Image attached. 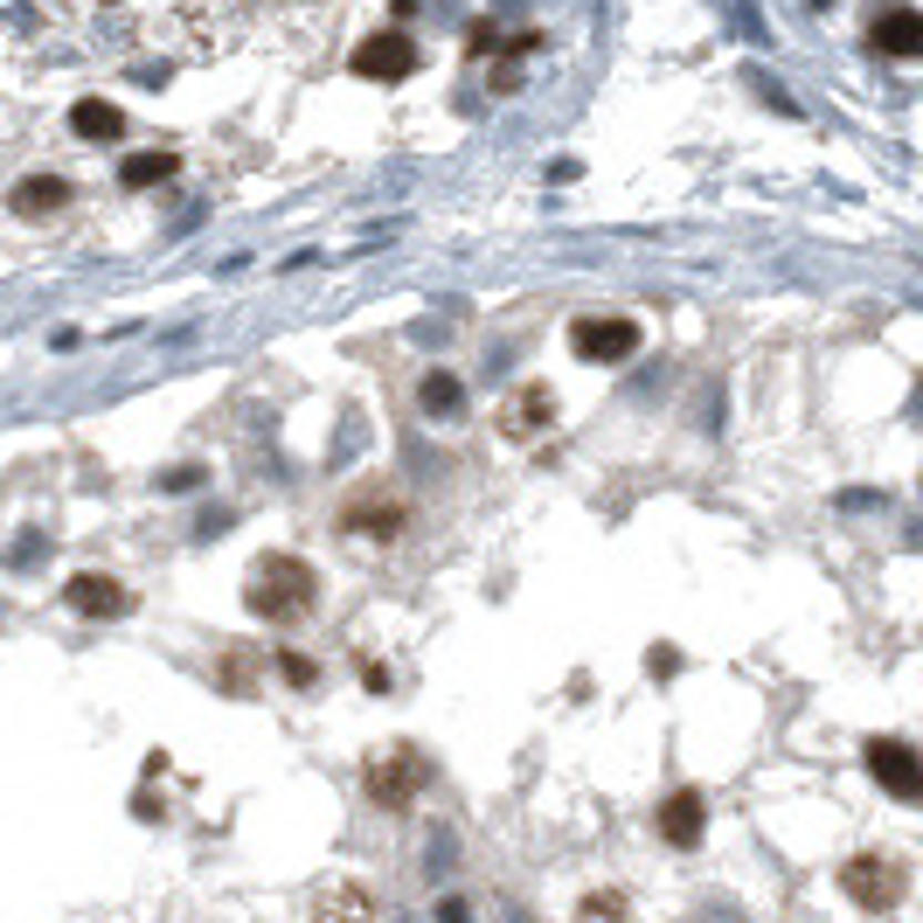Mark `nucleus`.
Returning <instances> with one entry per match:
<instances>
[{
    "label": "nucleus",
    "instance_id": "nucleus-1",
    "mask_svg": "<svg viewBox=\"0 0 923 923\" xmlns=\"http://www.w3.org/2000/svg\"><path fill=\"white\" fill-rule=\"evenodd\" d=\"M312 597H320V576H312L306 556H264L250 570V584H244V604L264 618V625H293L312 612Z\"/></svg>",
    "mask_w": 923,
    "mask_h": 923
},
{
    "label": "nucleus",
    "instance_id": "nucleus-2",
    "mask_svg": "<svg viewBox=\"0 0 923 923\" xmlns=\"http://www.w3.org/2000/svg\"><path fill=\"white\" fill-rule=\"evenodd\" d=\"M424 778H431V763H424V750H410V743H389V750H376L368 757V799H376L382 812H403V806H417V791H424Z\"/></svg>",
    "mask_w": 923,
    "mask_h": 923
},
{
    "label": "nucleus",
    "instance_id": "nucleus-3",
    "mask_svg": "<svg viewBox=\"0 0 923 923\" xmlns=\"http://www.w3.org/2000/svg\"><path fill=\"white\" fill-rule=\"evenodd\" d=\"M639 320H625V312H584V320L570 327V348L576 361H597V368H612V361H632L639 355Z\"/></svg>",
    "mask_w": 923,
    "mask_h": 923
},
{
    "label": "nucleus",
    "instance_id": "nucleus-4",
    "mask_svg": "<svg viewBox=\"0 0 923 923\" xmlns=\"http://www.w3.org/2000/svg\"><path fill=\"white\" fill-rule=\"evenodd\" d=\"M868 778H875L895 806H916L923 799V763L903 736H868Z\"/></svg>",
    "mask_w": 923,
    "mask_h": 923
},
{
    "label": "nucleus",
    "instance_id": "nucleus-5",
    "mask_svg": "<svg viewBox=\"0 0 923 923\" xmlns=\"http://www.w3.org/2000/svg\"><path fill=\"white\" fill-rule=\"evenodd\" d=\"M903 861H889V854H854L848 868H840V889L854 895L861 910H889V903H903Z\"/></svg>",
    "mask_w": 923,
    "mask_h": 923
},
{
    "label": "nucleus",
    "instance_id": "nucleus-6",
    "mask_svg": "<svg viewBox=\"0 0 923 923\" xmlns=\"http://www.w3.org/2000/svg\"><path fill=\"white\" fill-rule=\"evenodd\" d=\"M348 70L368 76V84H403V76H417V42L403 29H382V35H368L348 57Z\"/></svg>",
    "mask_w": 923,
    "mask_h": 923
},
{
    "label": "nucleus",
    "instance_id": "nucleus-7",
    "mask_svg": "<svg viewBox=\"0 0 923 923\" xmlns=\"http://www.w3.org/2000/svg\"><path fill=\"white\" fill-rule=\"evenodd\" d=\"M548 424H556V396H548V382H521L507 403L493 410V431H500V438H514V444L542 438Z\"/></svg>",
    "mask_w": 923,
    "mask_h": 923
},
{
    "label": "nucleus",
    "instance_id": "nucleus-8",
    "mask_svg": "<svg viewBox=\"0 0 923 923\" xmlns=\"http://www.w3.org/2000/svg\"><path fill=\"white\" fill-rule=\"evenodd\" d=\"M63 604L76 618H125L132 612V591L119 584V576H104V570H76L70 584H63Z\"/></svg>",
    "mask_w": 923,
    "mask_h": 923
},
{
    "label": "nucleus",
    "instance_id": "nucleus-9",
    "mask_svg": "<svg viewBox=\"0 0 923 923\" xmlns=\"http://www.w3.org/2000/svg\"><path fill=\"white\" fill-rule=\"evenodd\" d=\"M410 507L396 493H355L348 507H340V535H376V542H396L403 535Z\"/></svg>",
    "mask_w": 923,
    "mask_h": 923
},
{
    "label": "nucleus",
    "instance_id": "nucleus-10",
    "mask_svg": "<svg viewBox=\"0 0 923 923\" xmlns=\"http://www.w3.org/2000/svg\"><path fill=\"white\" fill-rule=\"evenodd\" d=\"M653 827H659V840H667V848H695V840L708 833V799H701L695 784H680V791H667V799H659Z\"/></svg>",
    "mask_w": 923,
    "mask_h": 923
},
{
    "label": "nucleus",
    "instance_id": "nucleus-11",
    "mask_svg": "<svg viewBox=\"0 0 923 923\" xmlns=\"http://www.w3.org/2000/svg\"><path fill=\"white\" fill-rule=\"evenodd\" d=\"M868 49H875V57H895V63L923 57V14H916V8H889V14H875V29H868Z\"/></svg>",
    "mask_w": 923,
    "mask_h": 923
},
{
    "label": "nucleus",
    "instance_id": "nucleus-12",
    "mask_svg": "<svg viewBox=\"0 0 923 923\" xmlns=\"http://www.w3.org/2000/svg\"><path fill=\"white\" fill-rule=\"evenodd\" d=\"M8 208H14L21 223L57 216V208H70V181H63V174H21L14 188H8Z\"/></svg>",
    "mask_w": 923,
    "mask_h": 923
},
{
    "label": "nucleus",
    "instance_id": "nucleus-13",
    "mask_svg": "<svg viewBox=\"0 0 923 923\" xmlns=\"http://www.w3.org/2000/svg\"><path fill=\"white\" fill-rule=\"evenodd\" d=\"M312 923H376V895H368L361 882H334V889H320Z\"/></svg>",
    "mask_w": 923,
    "mask_h": 923
},
{
    "label": "nucleus",
    "instance_id": "nucleus-14",
    "mask_svg": "<svg viewBox=\"0 0 923 923\" xmlns=\"http://www.w3.org/2000/svg\"><path fill=\"white\" fill-rule=\"evenodd\" d=\"M70 132H76V140H119V132H125V112H119L112 98H76V104H70Z\"/></svg>",
    "mask_w": 923,
    "mask_h": 923
},
{
    "label": "nucleus",
    "instance_id": "nucleus-15",
    "mask_svg": "<svg viewBox=\"0 0 923 923\" xmlns=\"http://www.w3.org/2000/svg\"><path fill=\"white\" fill-rule=\"evenodd\" d=\"M417 403H424V417L452 424V417H465V382H459V376H444V368H431V376L417 382Z\"/></svg>",
    "mask_w": 923,
    "mask_h": 923
},
{
    "label": "nucleus",
    "instance_id": "nucleus-16",
    "mask_svg": "<svg viewBox=\"0 0 923 923\" xmlns=\"http://www.w3.org/2000/svg\"><path fill=\"white\" fill-rule=\"evenodd\" d=\"M174 167H181V153H167V146H153V153H132V161L119 167V188H161V181H174Z\"/></svg>",
    "mask_w": 923,
    "mask_h": 923
},
{
    "label": "nucleus",
    "instance_id": "nucleus-17",
    "mask_svg": "<svg viewBox=\"0 0 923 923\" xmlns=\"http://www.w3.org/2000/svg\"><path fill=\"white\" fill-rule=\"evenodd\" d=\"M584 923H618L625 916V895L618 889H604V895H584V910H576Z\"/></svg>",
    "mask_w": 923,
    "mask_h": 923
},
{
    "label": "nucleus",
    "instance_id": "nucleus-18",
    "mask_svg": "<svg viewBox=\"0 0 923 923\" xmlns=\"http://www.w3.org/2000/svg\"><path fill=\"white\" fill-rule=\"evenodd\" d=\"M271 667H278L285 680H293V688H312V680H320V667H312V659H306V653H293V646H285V653L271 659Z\"/></svg>",
    "mask_w": 923,
    "mask_h": 923
},
{
    "label": "nucleus",
    "instance_id": "nucleus-19",
    "mask_svg": "<svg viewBox=\"0 0 923 923\" xmlns=\"http://www.w3.org/2000/svg\"><path fill=\"white\" fill-rule=\"evenodd\" d=\"M653 674H659V680L680 674V653H674V646H659V653H653Z\"/></svg>",
    "mask_w": 923,
    "mask_h": 923
},
{
    "label": "nucleus",
    "instance_id": "nucleus-20",
    "mask_svg": "<svg viewBox=\"0 0 923 923\" xmlns=\"http://www.w3.org/2000/svg\"><path fill=\"white\" fill-rule=\"evenodd\" d=\"M161 486H174V493H181V486H202V472H195V465H174Z\"/></svg>",
    "mask_w": 923,
    "mask_h": 923
},
{
    "label": "nucleus",
    "instance_id": "nucleus-21",
    "mask_svg": "<svg viewBox=\"0 0 923 923\" xmlns=\"http://www.w3.org/2000/svg\"><path fill=\"white\" fill-rule=\"evenodd\" d=\"M438 923H465V903H459V895H444V903H438Z\"/></svg>",
    "mask_w": 923,
    "mask_h": 923
}]
</instances>
